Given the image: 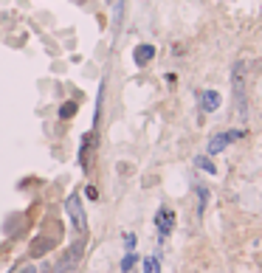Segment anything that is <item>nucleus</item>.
I'll return each mask as SVG.
<instances>
[{"label": "nucleus", "instance_id": "3", "mask_svg": "<svg viewBox=\"0 0 262 273\" xmlns=\"http://www.w3.org/2000/svg\"><path fill=\"white\" fill-rule=\"evenodd\" d=\"M155 228H158V239H167L175 231V211L169 205H161L155 211Z\"/></svg>", "mask_w": 262, "mask_h": 273}, {"label": "nucleus", "instance_id": "7", "mask_svg": "<svg viewBox=\"0 0 262 273\" xmlns=\"http://www.w3.org/2000/svg\"><path fill=\"white\" fill-rule=\"evenodd\" d=\"M79 256H82V242H76L73 248L65 253V259L59 262V268H57V273H71L73 268H76V262H79Z\"/></svg>", "mask_w": 262, "mask_h": 273}, {"label": "nucleus", "instance_id": "10", "mask_svg": "<svg viewBox=\"0 0 262 273\" xmlns=\"http://www.w3.org/2000/svg\"><path fill=\"white\" fill-rule=\"evenodd\" d=\"M194 166L203 169L206 175H217V163L212 160V155H197V158H194Z\"/></svg>", "mask_w": 262, "mask_h": 273}, {"label": "nucleus", "instance_id": "15", "mask_svg": "<svg viewBox=\"0 0 262 273\" xmlns=\"http://www.w3.org/2000/svg\"><path fill=\"white\" fill-rule=\"evenodd\" d=\"M85 194H88L91 200H96V197H99V189H96L93 183H88V186H85Z\"/></svg>", "mask_w": 262, "mask_h": 273}, {"label": "nucleus", "instance_id": "12", "mask_svg": "<svg viewBox=\"0 0 262 273\" xmlns=\"http://www.w3.org/2000/svg\"><path fill=\"white\" fill-rule=\"evenodd\" d=\"M136 265H138V253H136V250H127L124 259H121V265H119V268H121V273H130L133 268H136Z\"/></svg>", "mask_w": 262, "mask_h": 273}, {"label": "nucleus", "instance_id": "4", "mask_svg": "<svg viewBox=\"0 0 262 273\" xmlns=\"http://www.w3.org/2000/svg\"><path fill=\"white\" fill-rule=\"evenodd\" d=\"M231 88H234V102H237L239 113H248V102H245V82H242V65H234V73H231Z\"/></svg>", "mask_w": 262, "mask_h": 273}, {"label": "nucleus", "instance_id": "1", "mask_svg": "<svg viewBox=\"0 0 262 273\" xmlns=\"http://www.w3.org/2000/svg\"><path fill=\"white\" fill-rule=\"evenodd\" d=\"M65 214H68L73 231H76L79 237H85V234H88V214H85V205H82L79 194H68V197H65Z\"/></svg>", "mask_w": 262, "mask_h": 273}, {"label": "nucleus", "instance_id": "13", "mask_svg": "<svg viewBox=\"0 0 262 273\" xmlns=\"http://www.w3.org/2000/svg\"><path fill=\"white\" fill-rule=\"evenodd\" d=\"M144 273H161V259L158 256H147V259H144Z\"/></svg>", "mask_w": 262, "mask_h": 273}, {"label": "nucleus", "instance_id": "9", "mask_svg": "<svg viewBox=\"0 0 262 273\" xmlns=\"http://www.w3.org/2000/svg\"><path fill=\"white\" fill-rule=\"evenodd\" d=\"M194 192H197V214L203 217L206 205H209V200H212V192H209V189H206L203 183H197V186H194Z\"/></svg>", "mask_w": 262, "mask_h": 273}, {"label": "nucleus", "instance_id": "8", "mask_svg": "<svg viewBox=\"0 0 262 273\" xmlns=\"http://www.w3.org/2000/svg\"><path fill=\"white\" fill-rule=\"evenodd\" d=\"M93 141H96V136H93V130L88 133V136L82 138V144H79V166L85 172L91 169V160H88V155H91V147H93Z\"/></svg>", "mask_w": 262, "mask_h": 273}, {"label": "nucleus", "instance_id": "6", "mask_svg": "<svg viewBox=\"0 0 262 273\" xmlns=\"http://www.w3.org/2000/svg\"><path fill=\"white\" fill-rule=\"evenodd\" d=\"M155 46H149V43H141V46H136L133 48V62H136L138 68H147L149 62L155 59Z\"/></svg>", "mask_w": 262, "mask_h": 273}, {"label": "nucleus", "instance_id": "2", "mask_svg": "<svg viewBox=\"0 0 262 273\" xmlns=\"http://www.w3.org/2000/svg\"><path fill=\"white\" fill-rule=\"evenodd\" d=\"M242 136H245V130H226V133H214V136L209 138V147H206V152H209V155H220V152H223L228 144L239 141Z\"/></svg>", "mask_w": 262, "mask_h": 273}, {"label": "nucleus", "instance_id": "5", "mask_svg": "<svg viewBox=\"0 0 262 273\" xmlns=\"http://www.w3.org/2000/svg\"><path fill=\"white\" fill-rule=\"evenodd\" d=\"M197 104H200V110H203V113H217V110H220V104H223V96H220L214 88H206V91L197 93Z\"/></svg>", "mask_w": 262, "mask_h": 273}, {"label": "nucleus", "instance_id": "11", "mask_svg": "<svg viewBox=\"0 0 262 273\" xmlns=\"http://www.w3.org/2000/svg\"><path fill=\"white\" fill-rule=\"evenodd\" d=\"M76 113H79V102H62L59 104V118H62V121H71Z\"/></svg>", "mask_w": 262, "mask_h": 273}, {"label": "nucleus", "instance_id": "14", "mask_svg": "<svg viewBox=\"0 0 262 273\" xmlns=\"http://www.w3.org/2000/svg\"><path fill=\"white\" fill-rule=\"evenodd\" d=\"M124 248L127 250H136V234L130 231V234H124Z\"/></svg>", "mask_w": 262, "mask_h": 273}]
</instances>
